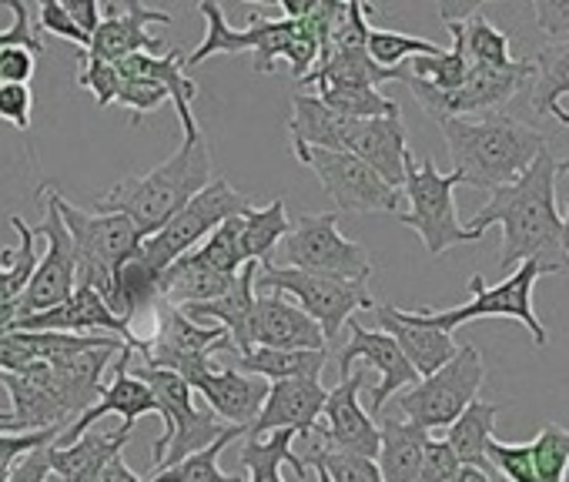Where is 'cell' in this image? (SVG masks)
Returning <instances> with one entry per match:
<instances>
[{
    "instance_id": "cell-27",
    "label": "cell",
    "mask_w": 569,
    "mask_h": 482,
    "mask_svg": "<svg viewBox=\"0 0 569 482\" xmlns=\"http://www.w3.org/2000/svg\"><path fill=\"white\" fill-rule=\"evenodd\" d=\"M191 392H198L224 425H241L248 432V425L258 419L268 399V382L254 375H241L238 369H211L191 385Z\"/></svg>"
},
{
    "instance_id": "cell-19",
    "label": "cell",
    "mask_w": 569,
    "mask_h": 482,
    "mask_svg": "<svg viewBox=\"0 0 569 482\" xmlns=\"http://www.w3.org/2000/svg\"><path fill=\"white\" fill-rule=\"evenodd\" d=\"M366 369L352 372L349 379H342L336 389H329L326 395V409L319 419V435L322 445L336 449V452H352V455H366L376 459L379 455V425L372 422V415L362 409L359 392L366 389Z\"/></svg>"
},
{
    "instance_id": "cell-1",
    "label": "cell",
    "mask_w": 569,
    "mask_h": 482,
    "mask_svg": "<svg viewBox=\"0 0 569 482\" xmlns=\"http://www.w3.org/2000/svg\"><path fill=\"white\" fill-rule=\"evenodd\" d=\"M566 171L569 158H552L546 148L512 184L496 188L469 218L466 231L476 238H482L489 224H502L499 269L512 272L522 262H539L549 275L569 272L562 255V214L556 211V178Z\"/></svg>"
},
{
    "instance_id": "cell-55",
    "label": "cell",
    "mask_w": 569,
    "mask_h": 482,
    "mask_svg": "<svg viewBox=\"0 0 569 482\" xmlns=\"http://www.w3.org/2000/svg\"><path fill=\"white\" fill-rule=\"evenodd\" d=\"M51 445L31 449L28 455H21L8 472V482H44L51 475Z\"/></svg>"
},
{
    "instance_id": "cell-13",
    "label": "cell",
    "mask_w": 569,
    "mask_h": 482,
    "mask_svg": "<svg viewBox=\"0 0 569 482\" xmlns=\"http://www.w3.org/2000/svg\"><path fill=\"white\" fill-rule=\"evenodd\" d=\"M281 255L289 262V269L362 282V285H369L372 279V259L359 241L339 231V211L299 214L289 234L281 238Z\"/></svg>"
},
{
    "instance_id": "cell-28",
    "label": "cell",
    "mask_w": 569,
    "mask_h": 482,
    "mask_svg": "<svg viewBox=\"0 0 569 482\" xmlns=\"http://www.w3.org/2000/svg\"><path fill=\"white\" fill-rule=\"evenodd\" d=\"M0 385L8 389L14 405L18 432H41V429H68L71 419L54 399V392L44 382V365H34L28 372H0Z\"/></svg>"
},
{
    "instance_id": "cell-9",
    "label": "cell",
    "mask_w": 569,
    "mask_h": 482,
    "mask_svg": "<svg viewBox=\"0 0 569 482\" xmlns=\"http://www.w3.org/2000/svg\"><path fill=\"white\" fill-rule=\"evenodd\" d=\"M248 208H251V198L244 191H238L228 178H211L164 228H158L151 238L141 241V259L161 275L181 255L198 249L221 221Z\"/></svg>"
},
{
    "instance_id": "cell-40",
    "label": "cell",
    "mask_w": 569,
    "mask_h": 482,
    "mask_svg": "<svg viewBox=\"0 0 569 482\" xmlns=\"http://www.w3.org/2000/svg\"><path fill=\"white\" fill-rule=\"evenodd\" d=\"M446 28L452 34V48L449 51L409 61V74L426 81V84H432L436 91H456L466 81V74H469V58H466V48H462V21H449Z\"/></svg>"
},
{
    "instance_id": "cell-15",
    "label": "cell",
    "mask_w": 569,
    "mask_h": 482,
    "mask_svg": "<svg viewBox=\"0 0 569 482\" xmlns=\"http://www.w3.org/2000/svg\"><path fill=\"white\" fill-rule=\"evenodd\" d=\"M296 158L316 171L329 198L342 214H399L402 211V191L386 184L366 161H359L349 151H326V148H296Z\"/></svg>"
},
{
    "instance_id": "cell-36",
    "label": "cell",
    "mask_w": 569,
    "mask_h": 482,
    "mask_svg": "<svg viewBox=\"0 0 569 482\" xmlns=\"http://www.w3.org/2000/svg\"><path fill=\"white\" fill-rule=\"evenodd\" d=\"M329 362V349H251L238 355V369L244 375L271 382H289V379H319Z\"/></svg>"
},
{
    "instance_id": "cell-49",
    "label": "cell",
    "mask_w": 569,
    "mask_h": 482,
    "mask_svg": "<svg viewBox=\"0 0 569 482\" xmlns=\"http://www.w3.org/2000/svg\"><path fill=\"white\" fill-rule=\"evenodd\" d=\"M459 459L456 452L449 449L446 439H432L426 442L422 449V465H419V482H452L459 475Z\"/></svg>"
},
{
    "instance_id": "cell-53",
    "label": "cell",
    "mask_w": 569,
    "mask_h": 482,
    "mask_svg": "<svg viewBox=\"0 0 569 482\" xmlns=\"http://www.w3.org/2000/svg\"><path fill=\"white\" fill-rule=\"evenodd\" d=\"M532 14H536L539 31H542L552 44L569 41V0H536V4H532Z\"/></svg>"
},
{
    "instance_id": "cell-38",
    "label": "cell",
    "mask_w": 569,
    "mask_h": 482,
    "mask_svg": "<svg viewBox=\"0 0 569 482\" xmlns=\"http://www.w3.org/2000/svg\"><path fill=\"white\" fill-rule=\"evenodd\" d=\"M238 435H244V429L241 425H228L208 449H201V452H194V455H188V459H181V462H174V465H164V469H154V475L148 479V482H244L241 475H228V472H221V452L238 439Z\"/></svg>"
},
{
    "instance_id": "cell-2",
    "label": "cell",
    "mask_w": 569,
    "mask_h": 482,
    "mask_svg": "<svg viewBox=\"0 0 569 482\" xmlns=\"http://www.w3.org/2000/svg\"><path fill=\"white\" fill-rule=\"evenodd\" d=\"M211 148L204 131L184 134L178 151L144 174L121 178L111 191H104L94 208L108 214H124L141 238H151L164 228L208 181H211Z\"/></svg>"
},
{
    "instance_id": "cell-20",
    "label": "cell",
    "mask_w": 569,
    "mask_h": 482,
    "mask_svg": "<svg viewBox=\"0 0 569 482\" xmlns=\"http://www.w3.org/2000/svg\"><path fill=\"white\" fill-rule=\"evenodd\" d=\"M98 329H104L108 335H114L118 342H124L131 352L138 349V332L108 309V302L94 292V289H74L68 302L38 312V315H21L11 322L8 332H68V335H94Z\"/></svg>"
},
{
    "instance_id": "cell-60",
    "label": "cell",
    "mask_w": 569,
    "mask_h": 482,
    "mask_svg": "<svg viewBox=\"0 0 569 482\" xmlns=\"http://www.w3.org/2000/svg\"><path fill=\"white\" fill-rule=\"evenodd\" d=\"M549 114H552V118H556L559 124H566V128H569V111H562V108H552Z\"/></svg>"
},
{
    "instance_id": "cell-22",
    "label": "cell",
    "mask_w": 569,
    "mask_h": 482,
    "mask_svg": "<svg viewBox=\"0 0 569 482\" xmlns=\"http://www.w3.org/2000/svg\"><path fill=\"white\" fill-rule=\"evenodd\" d=\"M356 362H366L369 369H376L382 375V382L369 395L372 412H382V405L389 402V395H396V392H402V389H409V385L419 382L416 369L406 362L402 349L386 332H369L362 322L349 319V342L339 352V375L349 379Z\"/></svg>"
},
{
    "instance_id": "cell-4",
    "label": "cell",
    "mask_w": 569,
    "mask_h": 482,
    "mask_svg": "<svg viewBox=\"0 0 569 482\" xmlns=\"http://www.w3.org/2000/svg\"><path fill=\"white\" fill-rule=\"evenodd\" d=\"M131 375H138L154 392V399L161 405V435L151 445L154 469L174 465V462L208 449L228 429L204 402H194V392L181 375L148 369L141 362L134 365V359H131Z\"/></svg>"
},
{
    "instance_id": "cell-59",
    "label": "cell",
    "mask_w": 569,
    "mask_h": 482,
    "mask_svg": "<svg viewBox=\"0 0 569 482\" xmlns=\"http://www.w3.org/2000/svg\"><path fill=\"white\" fill-rule=\"evenodd\" d=\"M562 255L569 265V201H566V214H562Z\"/></svg>"
},
{
    "instance_id": "cell-50",
    "label": "cell",
    "mask_w": 569,
    "mask_h": 482,
    "mask_svg": "<svg viewBox=\"0 0 569 482\" xmlns=\"http://www.w3.org/2000/svg\"><path fill=\"white\" fill-rule=\"evenodd\" d=\"M31 108H34V91L28 84H0V121H8L21 134H28Z\"/></svg>"
},
{
    "instance_id": "cell-26",
    "label": "cell",
    "mask_w": 569,
    "mask_h": 482,
    "mask_svg": "<svg viewBox=\"0 0 569 482\" xmlns=\"http://www.w3.org/2000/svg\"><path fill=\"white\" fill-rule=\"evenodd\" d=\"M376 322H379V332H386L406 355V362L416 369L419 379L439 372L452 355H456V342L452 335L439 332V329H429L422 325L412 312H402L396 305H376Z\"/></svg>"
},
{
    "instance_id": "cell-29",
    "label": "cell",
    "mask_w": 569,
    "mask_h": 482,
    "mask_svg": "<svg viewBox=\"0 0 569 482\" xmlns=\"http://www.w3.org/2000/svg\"><path fill=\"white\" fill-rule=\"evenodd\" d=\"M11 228L18 231V245L0 252V335L11 329L21 312V299L38 272V238L21 214H11Z\"/></svg>"
},
{
    "instance_id": "cell-54",
    "label": "cell",
    "mask_w": 569,
    "mask_h": 482,
    "mask_svg": "<svg viewBox=\"0 0 569 482\" xmlns=\"http://www.w3.org/2000/svg\"><path fill=\"white\" fill-rule=\"evenodd\" d=\"M38 58L24 48L0 51V84H28L34 78Z\"/></svg>"
},
{
    "instance_id": "cell-46",
    "label": "cell",
    "mask_w": 569,
    "mask_h": 482,
    "mask_svg": "<svg viewBox=\"0 0 569 482\" xmlns=\"http://www.w3.org/2000/svg\"><path fill=\"white\" fill-rule=\"evenodd\" d=\"M306 465L309 469H326L332 475V482H382L376 459L352 455V452H336V449H329L322 442L306 452Z\"/></svg>"
},
{
    "instance_id": "cell-58",
    "label": "cell",
    "mask_w": 569,
    "mask_h": 482,
    "mask_svg": "<svg viewBox=\"0 0 569 482\" xmlns=\"http://www.w3.org/2000/svg\"><path fill=\"white\" fill-rule=\"evenodd\" d=\"M452 482H496L489 472H482V469H472V465H462L459 469V475L452 479Z\"/></svg>"
},
{
    "instance_id": "cell-62",
    "label": "cell",
    "mask_w": 569,
    "mask_h": 482,
    "mask_svg": "<svg viewBox=\"0 0 569 482\" xmlns=\"http://www.w3.org/2000/svg\"><path fill=\"white\" fill-rule=\"evenodd\" d=\"M44 482H64V479H61V475H54V472H51V475H48V479H44Z\"/></svg>"
},
{
    "instance_id": "cell-21",
    "label": "cell",
    "mask_w": 569,
    "mask_h": 482,
    "mask_svg": "<svg viewBox=\"0 0 569 482\" xmlns=\"http://www.w3.org/2000/svg\"><path fill=\"white\" fill-rule=\"evenodd\" d=\"M131 359H134V352L124 345V349L118 352V359L111 362V382L104 385L101 399H98L88 412H81L68 429H61L58 439H54V445H71V442H78V439H81L84 432H91V425L101 422L108 412H118V415L124 419V429H134V422L144 419V415H158V419H161V405H158L154 392H151L138 375H131Z\"/></svg>"
},
{
    "instance_id": "cell-10",
    "label": "cell",
    "mask_w": 569,
    "mask_h": 482,
    "mask_svg": "<svg viewBox=\"0 0 569 482\" xmlns=\"http://www.w3.org/2000/svg\"><path fill=\"white\" fill-rule=\"evenodd\" d=\"M532 58H516L509 68H486V64H469L466 81L456 91H436L432 84L406 74L402 84H409L412 98L419 101V108L436 121H449V118H472V114H496L499 108H506L526 84H532Z\"/></svg>"
},
{
    "instance_id": "cell-18",
    "label": "cell",
    "mask_w": 569,
    "mask_h": 482,
    "mask_svg": "<svg viewBox=\"0 0 569 482\" xmlns=\"http://www.w3.org/2000/svg\"><path fill=\"white\" fill-rule=\"evenodd\" d=\"M151 24H171V14L148 4H104L101 24L81 54L104 64H118L131 54H164V38H154L148 31Z\"/></svg>"
},
{
    "instance_id": "cell-14",
    "label": "cell",
    "mask_w": 569,
    "mask_h": 482,
    "mask_svg": "<svg viewBox=\"0 0 569 482\" xmlns=\"http://www.w3.org/2000/svg\"><path fill=\"white\" fill-rule=\"evenodd\" d=\"M198 11L204 18V41L191 54H184V68H198L214 54H241V51L254 54L258 74H271L278 68V61H289L292 41L299 34V21L254 18L244 31H238L224 21V11H221V4H214V0H204Z\"/></svg>"
},
{
    "instance_id": "cell-56",
    "label": "cell",
    "mask_w": 569,
    "mask_h": 482,
    "mask_svg": "<svg viewBox=\"0 0 569 482\" xmlns=\"http://www.w3.org/2000/svg\"><path fill=\"white\" fill-rule=\"evenodd\" d=\"M64 14L74 21V28L81 31V34H94L98 31V24H101V4L98 0H64Z\"/></svg>"
},
{
    "instance_id": "cell-63",
    "label": "cell",
    "mask_w": 569,
    "mask_h": 482,
    "mask_svg": "<svg viewBox=\"0 0 569 482\" xmlns=\"http://www.w3.org/2000/svg\"><path fill=\"white\" fill-rule=\"evenodd\" d=\"M8 472H11V469H0V482H8Z\"/></svg>"
},
{
    "instance_id": "cell-8",
    "label": "cell",
    "mask_w": 569,
    "mask_h": 482,
    "mask_svg": "<svg viewBox=\"0 0 569 482\" xmlns=\"http://www.w3.org/2000/svg\"><path fill=\"white\" fill-rule=\"evenodd\" d=\"M254 289L264 292H278L292 305H299L326 335V342H332L356 312L362 309H376V299L369 292V285L362 282H346V279H332V275H316V272H302V269H289V265H258V279Z\"/></svg>"
},
{
    "instance_id": "cell-11",
    "label": "cell",
    "mask_w": 569,
    "mask_h": 482,
    "mask_svg": "<svg viewBox=\"0 0 569 482\" xmlns=\"http://www.w3.org/2000/svg\"><path fill=\"white\" fill-rule=\"evenodd\" d=\"M151 312H154V332L148 339H141L134 349V355H141V365H148V369L174 372L188 385H194L201 375H208L214 369L211 355L224 352L231 345L224 329L194 325L184 319L181 309H174L161 299L151 305Z\"/></svg>"
},
{
    "instance_id": "cell-23",
    "label": "cell",
    "mask_w": 569,
    "mask_h": 482,
    "mask_svg": "<svg viewBox=\"0 0 569 482\" xmlns=\"http://www.w3.org/2000/svg\"><path fill=\"white\" fill-rule=\"evenodd\" d=\"M329 389L319 379H289L271 382L268 399L258 412V419L248 425L244 435H271L278 429H292L299 439H309L322 419Z\"/></svg>"
},
{
    "instance_id": "cell-16",
    "label": "cell",
    "mask_w": 569,
    "mask_h": 482,
    "mask_svg": "<svg viewBox=\"0 0 569 482\" xmlns=\"http://www.w3.org/2000/svg\"><path fill=\"white\" fill-rule=\"evenodd\" d=\"M34 238L48 241L44 259H38V272L21 299V315H38L48 312L61 302L71 299V292L78 289V269H74V249H71V234L68 224L61 218V194L54 188L44 191V221L31 228Z\"/></svg>"
},
{
    "instance_id": "cell-31",
    "label": "cell",
    "mask_w": 569,
    "mask_h": 482,
    "mask_svg": "<svg viewBox=\"0 0 569 482\" xmlns=\"http://www.w3.org/2000/svg\"><path fill=\"white\" fill-rule=\"evenodd\" d=\"M234 275H221L201 262H194L191 255H181L174 265H168L158 279V299L174 305V309H188V305H204L221 299L231 289Z\"/></svg>"
},
{
    "instance_id": "cell-39",
    "label": "cell",
    "mask_w": 569,
    "mask_h": 482,
    "mask_svg": "<svg viewBox=\"0 0 569 482\" xmlns=\"http://www.w3.org/2000/svg\"><path fill=\"white\" fill-rule=\"evenodd\" d=\"M532 111L549 114L559 108V98L569 94V41L542 44L532 54Z\"/></svg>"
},
{
    "instance_id": "cell-51",
    "label": "cell",
    "mask_w": 569,
    "mask_h": 482,
    "mask_svg": "<svg viewBox=\"0 0 569 482\" xmlns=\"http://www.w3.org/2000/svg\"><path fill=\"white\" fill-rule=\"evenodd\" d=\"M61 429H41V432H0V469H11L21 455L31 449L51 445Z\"/></svg>"
},
{
    "instance_id": "cell-42",
    "label": "cell",
    "mask_w": 569,
    "mask_h": 482,
    "mask_svg": "<svg viewBox=\"0 0 569 482\" xmlns=\"http://www.w3.org/2000/svg\"><path fill=\"white\" fill-rule=\"evenodd\" d=\"M462 48L469 64H486V68H509L512 48H509V34L499 31L492 21H486L479 11L472 18L462 21Z\"/></svg>"
},
{
    "instance_id": "cell-6",
    "label": "cell",
    "mask_w": 569,
    "mask_h": 482,
    "mask_svg": "<svg viewBox=\"0 0 569 482\" xmlns=\"http://www.w3.org/2000/svg\"><path fill=\"white\" fill-rule=\"evenodd\" d=\"M61 218L71 234L78 285L94 289L108 302L118 269L141 252L144 238L134 231V224L124 214H108V211L91 214V211L71 204L64 194H61Z\"/></svg>"
},
{
    "instance_id": "cell-57",
    "label": "cell",
    "mask_w": 569,
    "mask_h": 482,
    "mask_svg": "<svg viewBox=\"0 0 569 482\" xmlns=\"http://www.w3.org/2000/svg\"><path fill=\"white\" fill-rule=\"evenodd\" d=\"M98 482H144V479H138V472H131V469H128L124 452H121V455H114V459L101 469Z\"/></svg>"
},
{
    "instance_id": "cell-33",
    "label": "cell",
    "mask_w": 569,
    "mask_h": 482,
    "mask_svg": "<svg viewBox=\"0 0 569 482\" xmlns=\"http://www.w3.org/2000/svg\"><path fill=\"white\" fill-rule=\"evenodd\" d=\"M379 475L382 482H419V465H422V449L429 442V432H422L412 422L386 419L379 425Z\"/></svg>"
},
{
    "instance_id": "cell-35",
    "label": "cell",
    "mask_w": 569,
    "mask_h": 482,
    "mask_svg": "<svg viewBox=\"0 0 569 482\" xmlns=\"http://www.w3.org/2000/svg\"><path fill=\"white\" fill-rule=\"evenodd\" d=\"M292 442H296V432L292 429H278L271 435H248L244 445H241V452H238L241 469H248V479L244 482H284L281 472H278L284 462H289L299 472V479H306L309 475V465H306L302 455H296Z\"/></svg>"
},
{
    "instance_id": "cell-34",
    "label": "cell",
    "mask_w": 569,
    "mask_h": 482,
    "mask_svg": "<svg viewBox=\"0 0 569 482\" xmlns=\"http://www.w3.org/2000/svg\"><path fill=\"white\" fill-rule=\"evenodd\" d=\"M292 228V218H289V208H284L281 198L261 204V208H248L238 214V249H241V262H271V252L274 245H281V238L289 234Z\"/></svg>"
},
{
    "instance_id": "cell-32",
    "label": "cell",
    "mask_w": 569,
    "mask_h": 482,
    "mask_svg": "<svg viewBox=\"0 0 569 482\" xmlns=\"http://www.w3.org/2000/svg\"><path fill=\"white\" fill-rule=\"evenodd\" d=\"M254 279H258V262L241 265V272L234 275L231 289H228L221 299L204 302V305H188V309H181L184 319L194 322V325L224 329L228 339H234V335L244 329V322H248V315H251V309H254V299H258Z\"/></svg>"
},
{
    "instance_id": "cell-61",
    "label": "cell",
    "mask_w": 569,
    "mask_h": 482,
    "mask_svg": "<svg viewBox=\"0 0 569 482\" xmlns=\"http://www.w3.org/2000/svg\"><path fill=\"white\" fill-rule=\"evenodd\" d=\"M312 472H316V479H319V482H332V475H329L326 469H312Z\"/></svg>"
},
{
    "instance_id": "cell-24",
    "label": "cell",
    "mask_w": 569,
    "mask_h": 482,
    "mask_svg": "<svg viewBox=\"0 0 569 482\" xmlns=\"http://www.w3.org/2000/svg\"><path fill=\"white\" fill-rule=\"evenodd\" d=\"M121 349H124V342H111L104 349H88V352H78V355H68L61 362L44 365V382H48V389L54 392V399L61 402V409L68 412L71 422L101 399L104 372L118 359Z\"/></svg>"
},
{
    "instance_id": "cell-3",
    "label": "cell",
    "mask_w": 569,
    "mask_h": 482,
    "mask_svg": "<svg viewBox=\"0 0 569 482\" xmlns=\"http://www.w3.org/2000/svg\"><path fill=\"white\" fill-rule=\"evenodd\" d=\"M452 171L462 178L469 188L496 191L512 184L539 151L549 148L546 134L496 111L482 118H449L439 124Z\"/></svg>"
},
{
    "instance_id": "cell-52",
    "label": "cell",
    "mask_w": 569,
    "mask_h": 482,
    "mask_svg": "<svg viewBox=\"0 0 569 482\" xmlns=\"http://www.w3.org/2000/svg\"><path fill=\"white\" fill-rule=\"evenodd\" d=\"M38 31H51V34L78 44L81 51H88V44H91V38L74 28V21L64 14V8L58 4V0H44V4L38 8Z\"/></svg>"
},
{
    "instance_id": "cell-43",
    "label": "cell",
    "mask_w": 569,
    "mask_h": 482,
    "mask_svg": "<svg viewBox=\"0 0 569 482\" xmlns=\"http://www.w3.org/2000/svg\"><path fill=\"white\" fill-rule=\"evenodd\" d=\"M366 51L369 58L379 64V68H402V61H412V58H432L446 48H439L436 41H426V38H412V34H402V31H369V41H366Z\"/></svg>"
},
{
    "instance_id": "cell-41",
    "label": "cell",
    "mask_w": 569,
    "mask_h": 482,
    "mask_svg": "<svg viewBox=\"0 0 569 482\" xmlns=\"http://www.w3.org/2000/svg\"><path fill=\"white\" fill-rule=\"evenodd\" d=\"M316 98L352 121H369V118H402L399 104L386 94H379V88H316Z\"/></svg>"
},
{
    "instance_id": "cell-47",
    "label": "cell",
    "mask_w": 569,
    "mask_h": 482,
    "mask_svg": "<svg viewBox=\"0 0 569 482\" xmlns=\"http://www.w3.org/2000/svg\"><path fill=\"white\" fill-rule=\"evenodd\" d=\"M486 459L509 482H536V465H532L529 442H502V439L492 435L489 445H486Z\"/></svg>"
},
{
    "instance_id": "cell-48",
    "label": "cell",
    "mask_w": 569,
    "mask_h": 482,
    "mask_svg": "<svg viewBox=\"0 0 569 482\" xmlns=\"http://www.w3.org/2000/svg\"><path fill=\"white\" fill-rule=\"evenodd\" d=\"M4 8L14 14V24L8 31H0V51H8V48H24L31 51L34 58L44 54V41L38 38V28L31 24V8L21 4V0H4Z\"/></svg>"
},
{
    "instance_id": "cell-7",
    "label": "cell",
    "mask_w": 569,
    "mask_h": 482,
    "mask_svg": "<svg viewBox=\"0 0 569 482\" xmlns=\"http://www.w3.org/2000/svg\"><path fill=\"white\" fill-rule=\"evenodd\" d=\"M549 275L539 262H522L509 272V279H502L499 285H486L482 275H472L469 279V292L472 299L466 305H456V309H446V312H432V309H419L412 312L422 325L429 329H439L446 335H452V329L466 325V322H476V319H512L519 325L529 329L532 342L542 349L549 342V332L546 325L539 322L536 309H532V285Z\"/></svg>"
},
{
    "instance_id": "cell-25",
    "label": "cell",
    "mask_w": 569,
    "mask_h": 482,
    "mask_svg": "<svg viewBox=\"0 0 569 482\" xmlns=\"http://www.w3.org/2000/svg\"><path fill=\"white\" fill-rule=\"evenodd\" d=\"M342 151L356 154L386 184L402 191L406 158H409V131H406L402 118H369V121H352L349 118Z\"/></svg>"
},
{
    "instance_id": "cell-44",
    "label": "cell",
    "mask_w": 569,
    "mask_h": 482,
    "mask_svg": "<svg viewBox=\"0 0 569 482\" xmlns=\"http://www.w3.org/2000/svg\"><path fill=\"white\" fill-rule=\"evenodd\" d=\"M536 482H566L569 472V429L559 422H546L539 435L529 442Z\"/></svg>"
},
{
    "instance_id": "cell-5",
    "label": "cell",
    "mask_w": 569,
    "mask_h": 482,
    "mask_svg": "<svg viewBox=\"0 0 569 482\" xmlns=\"http://www.w3.org/2000/svg\"><path fill=\"white\" fill-rule=\"evenodd\" d=\"M459 184H462V178L456 171L442 174L432 158H416L409 151L406 178H402V194L409 198V208L399 211L396 218L422 238L429 255H442L456 245L482 241L472 231H466V224L459 221V211H456Z\"/></svg>"
},
{
    "instance_id": "cell-12",
    "label": "cell",
    "mask_w": 569,
    "mask_h": 482,
    "mask_svg": "<svg viewBox=\"0 0 569 482\" xmlns=\"http://www.w3.org/2000/svg\"><path fill=\"white\" fill-rule=\"evenodd\" d=\"M486 365L476 345H459L456 355L432 375L419 379L399 395V409L406 422L419 425L422 432L449 429L469 402H476V392L482 389Z\"/></svg>"
},
{
    "instance_id": "cell-30",
    "label": "cell",
    "mask_w": 569,
    "mask_h": 482,
    "mask_svg": "<svg viewBox=\"0 0 569 482\" xmlns=\"http://www.w3.org/2000/svg\"><path fill=\"white\" fill-rule=\"evenodd\" d=\"M131 439V429H114V432H84L71 445H51V472L61 475L64 482H94L101 469L124 452Z\"/></svg>"
},
{
    "instance_id": "cell-17",
    "label": "cell",
    "mask_w": 569,
    "mask_h": 482,
    "mask_svg": "<svg viewBox=\"0 0 569 482\" xmlns=\"http://www.w3.org/2000/svg\"><path fill=\"white\" fill-rule=\"evenodd\" d=\"M231 345L241 352H251V349H306V352H316V349H326V335L322 329L299 309L292 305L284 295L278 292H261L254 299V309L244 322V329L231 339Z\"/></svg>"
},
{
    "instance_id": "cell-45",
    "label": "cell",
    "mask_w": 569,
    "mask_h": 482,
    "mask_svg": "<svg viewBox=\"0 0 569 482\" xmlns=\"http://www.w3.org/2000/svg\"><path fill=\"white\" fill-rule=\"evenodd\" d=\"M194 262H201V265H208V269H214V272H221V275H238L241 272V249H238V214L234 218H228V221H221L198 249H191L188 252Z\"/></svg>"
},
{
    "instance_id": "cell-37",
    "label": "cell",
    "mask_w": 569,
    "mask_h": 482,
    "mask_svg": "<svg viewBox=\"0 0 569 482\" xmlns=\"http://www.w3.org/2000/svg\"><path fill=\"white\" fill-rule=\"evenodd\" d=\"M509 402H469L466 412L446 429V442L449 449L456 452L459 465H472V469H482L489 472V459H486V445L492 439V425L499 419V412L506 409Z\"/></svg>"
}]
</instances>
